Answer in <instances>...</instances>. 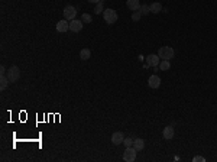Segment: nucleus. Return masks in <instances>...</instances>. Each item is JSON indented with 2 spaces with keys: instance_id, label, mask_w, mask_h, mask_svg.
<instances>
[{
  "instance_id": "b1692460",
  "label": "nucleus",
  "mask_w": 217,
  "mask_h": 162,
  "mask_svg": "<svg viewBox=\"0 0 217 162\" xmlns=\"http://www.w3.org/2000/svg\"><path fill=\"white\" fill-rule=\"evenodd\" d=\"M6 71H7V70H6V67H5V65L0 67V74H2V75H5V74H6Z\"/></svg>"
},
{
  "instance_id": "7ed1b4c3",
  "label": "nucleus",
  "mask_w": 217,
  "mask_h": 162,
  "mask_svg": "<svg viewBox=\"0 0 217 162\" xmlns=\"http://www.w3.org/2000/svg\"><path fill=\"white\" fill-rule=\"evenodd\" d=\"M19 77H20V70H19L16 65H12L9 70H7V78H9L10 83H16Z\"/></svg>"
},
{
  "instance_id": "2eb2a0df",
  "label": "nucleus",
  "mask_w": 217,
  "mask_h": 162,
  "mask_svg": "<svg viewBox=\"0 0 217 162\" xmlns=\"http://www.w3.org/2000/svg\"><path fill=\"white\" fill-rule=\"evenodd\" d=\"M149 8H151V12H152V13H159V12L162 10V6H161V3H158V2L152 3Z\"/></svg>"
},
{
  "instance_id": "f8f14e48",
  "label": "nucleus",
  "mask_w": 217,
  "mask_h": 162,
  "mask_svg": "<svg viewBox=\"0 0 217 162\" xmlns=\"http://www.w3.org/2000/svg\"><path fill=\"white\" fill-rule=\"evenodd\" d=\"M164 138H165L166 140H171L174 138V127L172 126H166L165 129H164Z\"/></svg>"
},
{
  "instance_id": "393cba45",
  "label": "nucleus",
  "mask_w": 217,
  "mask_h": 162,
  "mask_svg": "<svg viewBox=\"0 0 217 162\" xmlns=\"http://www.w3.org/2000/svg\"><path fill=\"white\" fill-rule=\"evenodd\" d=\"M99 2H100V0H88V3H96V5H97Z\"/></svg>"
},
{
  "instance_id": "9b49d317",
  "label": "nucleus",
  "mask_w": 217,
  "mask_h": 162,
  "mask_svg": "<svg viewBox=\"0 0 217 162\" xmlns=\"http://www.w3.org/2000/svg\"><path fill=\"white\" fill-rule=\"evenodd\" d=\"M126 6H127L130 10L136 12V10L140 9V3H139V0H127V2H126Z\"/></svg>"
},
{
  "instance_id": "f257e3e1",
  "label": "nucleus",
  "mask_w": 217,
  "mask_h": 162,
  "mask_svg": "<svg viewBox=\"0 0 217 162\" xmlns=\"http://www.w3.org/2000/svg\"><path fill=\"white\" fill-rule=\"evenodd\" d=\"M103 19L106 20V23L113 25V23L117 22L119 16H117V12H116V10H113V9H106V10L103 12Z\"/></svg>"
},
{
  "instance_id": "ddd939ff",
  "label": "nucleus",
  "mask_w": 217,
  "mask_h": 162,
  "mask_svg": "<svg viewBox=\"0 0 217 162\" xmlns=\"http://www.w3.org/2000/svg\"><path fill=\"white\" fill-rule=\"evenodd\" d=\"M133 148H135L136 151H142V149L145 148L143 139H140V138H136V139H133Z\"/></svg>"
},
{
  "instance_id": "4468645a",
  "label": "nucleus",
  "mask_w": 217,
  "mask_h": 162,
  "mask_svg": "<svg viewBox=\"0 0 217 162\" xmlns=\"http://www.w3.org/2000/svg\"><path fill=\"white\" fill-rule=\"evenodd\" d=\"M90 57H91V51L88 48H83L81 52H80V58L83 61H87V59H90Z\"/></svg>"
},
{
  "instance_id": "412c9836",
  "label": "nucleus",
  "mask_w": 217,
  "mask_h": 162,
  "mask_svg": "<svg viewBox=\"0 0 217 162\" xmlns=\"http://www.w3.org/2000/svg\"><path fill=\"white\" fill-rule=\"evenodd\" d=\"M140 16H142V13H140L139 10L133 12V13H132V20H133V22H137V20L140 19Z\"/></svg>"
},
{
  "instance_id": "4be33fe9",
  "label": "nucleus",
  "mask_w": 217,
  "mask_h": 162,
  "mask_svg": "<svg viewBox=\"0 0 217 162\" xmlns=\"http://www.w3.org/2000/svg\"><path fill=\"white\" fill-rule=\"evenodd\" d=\"M123 143H124L126 146H133V139H132V138H124Z\"/></svg>"
},
{
  "instance_id": "9d476101",
  "label": "nucleus",
  "mask_w": 217,
  "mask_h": 162,
  "mask_svg": "<svg viewBox=\"0 0 217 162\" xmlns=\"http://www.w3.org/2000/svg\"><path fill=\"white\" fill-rule=\"evenodd\" d=\"M70 30V23L67 22V19H62L57 23V32H67Z\"/></svg>"
},
{
  "instance_id": "f3484780",
  "label": "nucleus",
  "mask_w": 217,
  "mask_h": 162,
  "mask_svg": "<svg viewBox=\"0 0 217 162\" xmlns=\"http://www.w3.org/2000/svg\"><path fill=\"white\" fill-rule=\"evenodd\" d=\"M169 67H171V64H169V61H168V59H162V61L159 62V70H162V71L169 70Z\"/></svg>"
},
{
  "instance_id": "f03ea898",
  "label": "nucleus",
  "mask_w": 217,
  "mask_h": 162,
  "mask_svg": "<svg viewBox=\"0 0 217 162\" xmlns=\"http://www.w3.org/2000/svg\"><path fill=\"white\" fill-rule=\"evenodd\" d=\"M174 49L171 48V46H161L159 48V51H158V55H159V58H162V59H169L171 58H174Z\"/></svg>"
},
{
  "instance_id": "0eeeda50",
  "label": "nucleus",
  "mask_w": 217,
  "mask_h": 162,
  "mask_svg": "<svg viewBox=\"0 0 217 162\" xmlns=\"http://www.w3.org/2000/svg\"><path fill=\"white\" fill-rule=\"evenodd\" d=\"M148 86H149L151 89H159V86H161V78H159L158 75H151L149 80H148Z\"/></svg>"
},
{
  "instance_id": "6e6552de",
  "label": "nucleus",
  "mask_w": 217,
  "mask_h": 162,
  "mask_svg": "<svg viewBox=\"0 0 217 162\" xmlns=\"http://www.w3.org/2000/svg\"><path fill=\"white\" fill-rule=\"evenodd\" d=\"M146 61H148V65L158 67L159 65V55H156V54H151V55H148Z\"/></svg>"
},
{
  "instance_id": "1a4fd4ad",
  "label": "nucleus",
  "mask_w": 217,
  "mask_h": 162,
  "mask_svg": "<svg viewBox=\"0 0 217 162\" xmlns=\"http://www.w3.org/2000/svg\"><path fill=\"white\" fill-rule=\"evenodd\" d=\"M123 140H124V136H123L122 132H115L112 135V142H113V145H120L123 143Z\"/></svg>"
},
{
  "instance_id": "20e7f679",
  "label": "nucleus",
  "mask_w": 217,
  "mask_h": 162,
  "mask_svg": "<svg viewBox=\"0 0 217 162\" xmlns=\"http://www.w3.org/2000/svg\"><path fill=\"white\" fill-rule=\"evenodd\" d=\"M136 149L132 146H126V151H124V154H123V159L126 162H133L136 159Z\"/></svg>"
},
{
  "instance_id": "423d86ee",
  "label": "nucleus",
  "mask_w": 217,
  "mask_h": 162,
  "mask_svg": "<svg viewBox=\"0 0 217 162\" xmlns=\"http://www.w3.org/2000/svg\"><path fill=\"white\" fill-rule=\"evenodd\" d=\"M83 20H75V19H72L71 22H70V30L72 32H80V30H83Z\"/></svg>"
},
{
  "instance_id": "a211bd4d",
  "label": "nucleus",
  "mask_w": 217,
  "mask_h": 162,
  "mask_svg": "<svg viewBox=\"0 0 217 162\" xmlns=\"http://www.w3.org/2000/svg\"><path fill=\"white\" fill-rule=\"evenodd\" d=\"M103 2H104V0H100V2L96 5V8H94V13H96V15H100L101 12H104V9H103Z\"/></svg>"
},
{
  "instance_id": "6ab92c4d",
  "label": "nucleus",
  "mask_w": 217,
  "mask_h": 162,
  "mask_svg": "<svg viewBox=\"0 0 217 162\" xmlns=\"http://www.w3.org/2000/svg\"><path fill=\"white\" fill-rule=\"evenodd\" d=\"M139 12H140L142 15H148V13L151 12V8H149L148 5H140V9H139Z\"/></svg>"
},
{
  "instance_id": "dca6fc26",
  "label": "nucleus",
  "mask_w": 217,
  "mask_h": 162,
  "mask_svg": "<svg viewBox=\"0 0 217 162\" xmlns=\"http://www.w3.org/2000/svg\"><path fill=\"white\" fill-rule=\"evenodd\" d=\"M9 83H10V81H9V78H7L6 75H2V77H0V90L3 91V90L7 87Z\"/></svg>"
},
{
  "instance_id": "39448f33",
  "label": "nucleus",
  "mask_w": 217,
  "mask_h": 162,
  "mask_svg": "<svg viewBox=\"0 0 217 162\" xmlns=\"http://www.w3.org/2000/svg\"><path fill=\"white\" fill-rule=\"evenodd\" d=\"M62 13H64V17L67 20H72V19H75V16H77V9L74 8V6H67Z\"/></svg>"
},
{
  "instance_id": "5701e85b",
  "label": "nucleus",
  "mask_w": 217,
  "mask_h": 162,
  "mask_svg": "<svg viewBox=\"0 0 217 162\" xmlns=\"http://www.w3.org/2000/svg\"><path fill=\"white\" fill-rule=\"evenodd\" d=\"M193 161L194 162H206V158H204V156H194Z\"/></svg>"
},
{
  "instance_id": "aec40b11",
  "label": "nucleus",
  "mask_w": 217,
  "mask_h": 162,
  "mask_svg": "<svg viewBox=\"0 0 217 162\" xmlns=\"http://www.w3.org/2000/svg\"><path fill=\"white\" fill-rule=\"evenodd\" d=\"M81 20L84 23H91V20H93V17L88 15V13H83V16H81Z\"/></svg>"
}]
</instances>
